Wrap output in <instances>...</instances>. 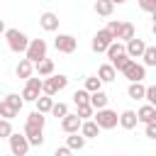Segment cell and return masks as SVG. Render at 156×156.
<instances>
[{
    "label": "cell",
    "mask_w": 156,
    "mask_h": 156,
    "mask_svg": "<svg viewBox=\"0 0 156 156\" xmlns=\"http://www.w3.org/2000/svg\"><path fill=\"white\" fill-rule=\"evenodd\" d=\"M5 39H7L10 51H15V54H24V49H27V44H29L27 34L20 32V29H5Z\"/></svg>",
    "instance_id": "obj_2"
},
{
    "label": "cell",
    "mask_w": 156,
    "mask_h": 156,
    "mask_svg": "<svg viewBox=\"0 0 156 156\" xmlns=\"http://www.w3.org/2000/svg\"><path fill=\"white\" fill-rule=\"evenodd\" d=\"M122 73H124V78H127L129 83H141V80L146 78V68H144L141 63H136V61H129V63L122 68Z\"/></svg>",
    "instance_id": "obj_5"
},
{
    "label": "cell",
    "mask_w": 156,
    "mask_h": 156,
    "mask_svg": "<svg viewBox=\"0 0 156 156\" xmlns=\"http://www.w3.org/2000/svg\"><path fill=\"white\" fill-rule=\"evenodd\" d=\"M144 90H146V85H141V83H129L127 95H129L132 100H144Z\"/></svg>",
    "instance_id": "obj_25"
},
{
    "label": "cell",
    "mask_w": 156,
    "mask_h": 156,
    "mask_svg": "<svg viewBox=\"0 0 156 156\" xmlns=\"http://www.w3.org/2000/svg\"><path fill=\"white\" fill-rule=\"evenodd\" d=\"M136 119H139V122H144V124L156 122V107H154V105H141V107H139V112H136Z\"/></svg>",
    "instance_id": "obj_17"
},
{
    "label": "cell",
    "mask_w": 156,
    "mask_h": 156,
    "mask_svg": "<svg viewBox=\"0 0 156 156\" xmlns=\"http://www.w3.org/2000/svg\"><path fill=\"white\" fill-rule=\"evenodd\" d=\"M34 105H37V112L46 115V112H51V107H54V98H49V95H39V98L34 100Z\"/></svg>",
    "instance_id": "obj_21"
},
{
    "label": "cell",
    "mask_w": 156,
    "mask_h": 156,
    "mask_svg": "<svg viewBox=\"0 0 156 156\" xmlns=\"http://www.w3.org/2000/svg\"><path fill=\"white\" fill-rule=\"evenodd\" d=\"M15 73H17V78H24V80H27V78H32V73H34V63H29L27 58H20Z\"/></svg>",
    "instance_id": "obj_19"
},
{
    "label": "cell",
    "mask_w": 156,
    "mask_h": 156,
    "mask_svg": "<svg viewBox=\"0 0 156 156\" xmlns=\"http://www.w3.org/2000/svg\"><path fill=\"white\" fill-rule=\"evenodd\" d=\"M7 141H10V151H12V156H27V151H29V144H27V136L24 134H10L7 136Z\"/></svg>",
    "instance_id": "obj_7"
},
{
    "label": "cell",
    "mask_w": 156,
    "mask_h": 156,
    "mask_svg": "<svg viewBox=\"0 0 156 156\" xmlns=\"http://www.w3.org/2000/svg\"><path fill=\"white\" fill-rule=\"evenodd\" d=\"M144 134H146L149 139H156V122H149L146 129H144Z\"/></svg>",
    "instance_id": "obj_39"
},
{
    "label": "cell",
    "mask_w": 156,
    "mask_h": 156,
    "mask_svg": "<svg viewBox=\"0 0 156 156\" xmlns=\"http://www.w3.org/2000/svg\"><path fill=\"white\" fill-rule=\"evenodd\" d=\"M51 115H54V117H66V115H68V107H66L63 102H54Z\"/></svg>",
    "instance_id": "obj_36"
},
{
    "label": "cell",
    "mask_w": 156,
    "mask_h": 156,
    "mask_svg": "<svg viewBox=\"0 0 156 156\" xmlns=\"http://www.w3.org/2000/svg\"><path fill=\"white\" fill-rule=\"evenodd\" d=\"M66 85H68V76H63V73H58V76L54 73L49 78H41V93L49 95V98H54L56 93H61Z\"/></svg>",
    "instance_id": "obj_1"
},
{
    "label": "cell",
    "mask_w": 156,
    "mask_h": 156,
    "mask_svg": "<svg viewBox=\"0 0 156 156\" xmlns=\"http://www.w3.org/2000/svg\"><path fill=\"white\" fill-rule=\"evenodd\" d=\"M83 90H88V93L102 90V83H100V78H98V76H88V78H85V88H83Z\"/></svg>",
    "instance_id": "obj_29"
},
{
    "label": "cell",
    "mask_w": 156,
    "mask_h": 156,
    "mask_svg": "<svg viewBox=\"0 0 156 156\" xmlns=\"http://www.w3.org/2000/svg\"><path fill=\"white\" fill-rule=\"evenodd\" d=\"M5 102H7L12 110H17V112H20V110H22V105H24V100H22L20 95H15V93H10V95L5 98Z\"/></svg>",
    "instance_id": "obj_33"
},
{
    "label": "cell",
    "mask_w": 156,
    "mask_h": 156,
    "mask_svg": "<svg viewBox=\"0 0 156 156\" xmlns=\"http://www.w3.org/2000/svg\"><path fill=\"white\" fill-rule=\"evenodd\" d=\"M98 78H100V83H112V80L117 78V71H115L110 63H102V66L98 68Z\"/></svg>",
    "instance_id": "obj_20"
},
{
    "label": "cell",
    "mask_w": 156,
    "mask_h": 156,
    "mask_svg": "<svg viewBox=\"0 0 156 156\" xmlns=\"http://www.w3.org/2000/svg\"><path fill=\"white\" fill-rule=\"evenodd\" d=\"M117 124H119L122 129H134V127L139 124V119H136V112H134V110H124V112L117 117Z\"/></svg>",
    "instance_id": "obj_13"
},
{
    "label": "cell",
    "mask_w": 156,
    "mask_h": 156,
    "mask_svg": "<svg viewBox=\"0 0 156 156\" xmlns=\"http://www.w3.org/2000/svg\"><path fill=\"white\" fill-rule=\"evenodd\" d=\"M141 58H144V68L146 66H156V46H146L144 49V54H141Z\"/></svg>",
    "instance_id": "obj_28"
},
{
    "label": "cell",
    "mask_w": 156,
    "mask_h": 156,
    "mask_svg": "<svg viewBox=\"0 0 156 156\" xmlns=\"http://www.w3.org/2000/svg\"><path fill=\"white\" fill-rule=\"evenodd\" d=\"M105 29H107V34H110V37L117 41V37H119V29H122V22H119V20H110Z\"/></svg>",
    "instance_id": "obj_31"
},
{
    "label": "cell",
    "mask_w": 156,
    "mask_h": 156,
    "mask_svg": "<svg viewBox=\"0 0 156 156\" xmlns=\"http://www.w3.org/2000/svg\"><path fill=\"white\" fill-rule=\"evenodd\" d=\"M144 49H146V41L139 39V37H134V39H129V41L124 44V54H127L132 61H134V58H141Z\"/></svg>",
    "instance_id": "obj_10"
},
{
    "label": "cell",
    "mask_w": 156,
    "mask_h": 156,
    "mask_svg": "<svg viewBox=\"0 0 156 156\" xmlns=\"http://www.w3.org/2000/svg\"><path fill=\"white\" fill-rule=\"evenodd\" d=\"M22 134L27 136V144H29V146H41V144H44V129H39V127L24 124V132H22Z\"/></svg>",
    "instance_id": "obj_11"
},
{
    "label": "cell",
    "mask_w": 156,
    "mask_h": 156,
    "mask_svg": "<svg viewBox=\"0 0 156 156\" xmlns=\"http://www.w3.org/2000/svg\"><path fill=\"white\" fill-rule=\"evenodd\" d=\"M139 7L144 10V12H156V0H139Z\"/></svg>",
    "instance_id": "obj_38"
},
{
    "label": "cell",
    "mask_w": 156,
    "mask_h": 156,
    "mask_svg": "<svg viewBox=\"0 0 156 156\" xmlns=\"http://www.w3.org/2000/svg\"><path fill=\"white\" fill-rule=\"evenodd\" d=\"M93 112H95V110H93L90 105H78V112H76V115H78L80 119H88V117H93Z\"/></svg>",
    "instance_id": "obj_37"
},
{
    "label": "cell",
    "mask_w": 156,
    "mask_h": 156,
    "mask_svg": "<svg viewBox=\"0 0 156 156\" xmlns=\"http://www.w3.org/2000/svg\"><path fill=\"white\" fill-rule=\"evenodd\" d=\"M27 124H32V127H39V129H44V124H46V117L41 115V112H29L27 115Z\"/></svg>",
    "instance_id": "obj_27"
},
{
    "label": "cell",
    "mask_w": 156,
    "mask_h": 156,
    "mask_svg": "<svg viewBox=\"0 0 156 156\" xmlns=\"http://www.w3.org/2000/svg\"><path fill=\"white\" fill-rule=\"evenodd\" d=\"M12 134V122L10 119H0V139H7Z\"/></svg>",
    "instance_id": "obj_35"
},
{
    "label": "cell",
    "mask_w": 156,
    "mask_h": 156,
    "mask_svg": "<svg viewBox=\"0 0 156 156\" xmlns=\"http://www.w3.org/2000/svg\"><path fill=\"white\" fill-rule=\"evenodd\" d=\"M78 134H80L83 139H95V136H100V127H98L93 119H83V124H80Z\"/></svg>",
    "instance_id": "obj_14"
},
{
    "label": "cell",
    "mask_w": 156,
    "mask_h": 156,
    "mask_svg": "<svg viewBox=\"0 0 156 156\" xmlns=\"http://www.w3.org/2000/svg\"><path fill=\"white\" fill-rule=\"evenodd\" d=\"M41 95V78H27V83H24V90H22V100H27V102H34L37 98Z\"/></svg>",
    "instance_id": "obj_6"
},
{
    "label": "cell",
    "mask_w": 156,
    "mask_h": 156,
    "mask_svg": "<svg viewBox=\"0 0 156 156\" xmlns=\"http://www.w3.org/2000/svg\"><path fill=\"white\" fill-rule=\"evenodd\" d=\"M136 37V29H134V24L132 22H122V29H119V37L117 39H122V41H129V39H134Z\"/></svg>",
    "instance_id": "obj_24"
},
{
    "label": "cell",
    "mask_w": 156,
    "mask_h": 156,
    "mask_svg": "<svg viewBox=\"0 0 156 156\" xmlns=\"http://www.w3.org/2000/svg\"><path fill=\"white\" fill-rule=\"evenodd\" d=\"M34 71L39 73V78H49V76H54V61L51 58H41L39 63H34Z\"/></svg>",
    "instance_id": "obj_18"
},
{
    "label": "cell",
    "mask_w": 156,
    "mask_h": 156,
    "mask_svg": "<svg viewBox=\"0 0 156 156\" xmlns=\"http://www.w3.org/2000/svg\"><path fill=\"white\" fill-rule=\"evenodd\" d=\"M83 146H85V139H83V136H80L78 132H76V134H68V136H66V149H71V151H80Z\"/></svg>",
    "instance_id": "obj_22"
},
{
    "label": "cell",
    "mask_w": 156,
    "mask_h": 156,
    "mask_svg": "<svg viewBox=\"0 0 156 156\" xmlns=\"http://www.w3.org/2000/svg\"><path fill=\"white\" fill-rule=\"evenodd\" d=\"M54 156H71V149H66V146H58V149L54 151Z\"/></svg>",
    "instance_id": "obj_40"
},
{
    "label": "cell",
    "mask_w": 156,
    "mask_h": 156,
    "mask_svg": "<svg viewBox=\"0 0 156 156\" xmlns=\"http://www.w3.org/2000/svg\"><path fill=\"white\" fill-rule=\"evenodd\" d=\"M112 5H122V2H127V0H110Z\"/></svg>",
    "instance_id": "obj_42"
},
{
    "label": "cell",
    "mask_w": 156,
    "mask_h": 156,
    "mask_svg": "<svg viewBox=\"0 0 156 156\" xmlns=\"http://www.w3.org/2000/svg\"><path fill=\"white\" fill-rule=\"evenodd\" d=\"M107 93L105 90H95V93H90V100H88V105L93 107V110H102V107H107Z\"/></svg>",
    "instance_id": "obj_16"
},
{
    "label": "cell",
    "mask_w": 156,
    "mask_h": 156,
    "mask_svg": "<svg viewBox=\"0 0 156 156\" xmlns=\"http://www.w3.org/2000/svg\"><path fill=\"white\" fill-rule=\"evenodd\" d=\"M112 10H115V5H112L110 0H95V12H98L100 17H110Z\"/></svg>",
    "instance_id": "obj_23"
},
{
    "label": "cell",
    "mask_w": 156,
    "mask_h": 156,
    "mask_svg": "<svg viewBox=\"0 0 156 156\" xmlns=\"http://www.w3.org/2000/svg\"><path fill=\"white\" fill-rule=\"evenodd\" d=\"M93 122H95L100 129H115V127H117V112L110 110V107L95 110V112H93Z\"/></svg>",
    "instance_id": "obj_4"
},
{
    "label": "cell",
    "mask_w": 156,
    "mask_h": 156,
    "mask_svg": "<svg viewBox=\"0 0 156 156\" xmlns=\"http://www.w3.org/2000/svg\"><path fill=\"white\" fill-rule=\"evenodd\" d=\"M54 46H56V51H61V54H73L76 46H78V39H76L73 34H58V37L54 39Z\"/></svg>",
    "instance_id": "obj_8"
},
{
    "label": "cell",
    "mask_w": 156,
    "mask_h": 156,
    "mask_svg": "<svg viewBox=\"0 0 156 156\" xmlns=\"http://www.w3.org/2000/svg\"><path fill=\"white\" fill-rule=\"evenodd\" d=\"M144 100H146V105H156V85H146Z\"/></svg>",
    "instance_id": "obj_34"
},
{
    "label": "cell",
    "mask_w": 156,
    "mask_h": 156,
    "mask_svg": "<svg viewBox=\"0 0 156 156\" xmlns=\"http://www.w3.org/2000/svg\"><path fill=\"white\" fill-rule=\"evenodd\" d=\"M17 115H20V112H17V110H12L5 100L0 102V119H10V122H12V117H17Z\"/></svg>",
    "instance_id": "obj_30"
},
{
    "label": "cell",
    "mask_w": 156,
    "mask_h": 156,
    "mask_svg": "<svg viewBox=\"0 0 156 156\" xmlns=\"http://www.w3.org/2000/svg\"><path fill=\"white\" fill-rule=\"evenodd\" d=\"M80 124H83V119L78 117V115H66V117H61V129L66 132V134H76L78 129H80Z\"/></svg>",
    "instance_id": "obj_12"
},
{
    "label": "cell",
    "mask_w": 156,
    "mask_h": 156,
    "mask_svg": "<svg viewBox=\"0 0 156 156\" xmlns=\"http://www.w3.org/2000/svg\"><path fill=\"white\" fill-rule=\"evenodd\" d=\"M5 29H7V27H5V22L0 20V34H5Z\"/></svg>",
    "instance_id": "obj_41"
},
{
    "label": "cell",
    "mask_w": 156,
    "mask_h": 156,
    "mask_svg": "<svg viewBox=\"0 0 156 156\" xmlns=\"http://www.w3.org/2000/svg\"><path fill=\"white\" fill-rule=\"evenodd\" d=\"M24 58L29 63H39L41 58H46V41L44 39H29V44L24 49Z\"/></svg>",
    "instance_id": "obj_3"
},
{
    "label": "cell",
    "mask_w": 156,
    "mask_h": 156,
    "mask_svg": "<svg viewBox=\"0 0 156 156\" xmlns=\"http://www.w3.org/2000/svg\"><path fill=\"white\" fill-rule=\"evenodd\" d=\"M105 54H107V58H110V61H115L117 56H122V54H124V44H119V41H112V44L105 49Z\"/></svg>",
    "instance_id": "obj_26"
},
{
    "label": "cell",
    "mask_w": 156,
    "mask_h": 156,
    "mask_svg": "<svg viewBox=\"0 0 156 156\" xmlns=\"http://www.w3.org/2000/svg\"><path fill=\"white\" fill-rule=\"evenodd\" d=\"M39 24H41L44 32H56V29H58V15H54V12H44V15L39 17Z\"/></svg>",
    "instance_id": "obj_15"
},
{
    "label": "cell",
    "mask_w": 156,
    "mask_h": 156,
    "mask_svg": "<svg viewBox=\"0 0 156 156\" xmlns=\"http://www.w3.org/2000/svg\"><path fill=\"white\" fill-rule=\"evenodd\" d=\"M88 100H90V93H88V90L78 88V90L73 93V102H76V105H88Z\"/></svg>",
    "instance_id": "obj_32"
},
{
    "label": "cell",
    "mask_w": 156,
    "mask_h": 156,
    "mask_svg": "<svg viewBox=\"0 0 156 156\" xmlns=\"http://www.w3.org/2000/svg\"><path fill=\"white\" fill-rule=\"evenodd\" d=\"M112 41H115V39L107 34V29H98V34H95V37H93V41H90V49H93L95 54H102Z\"/></svg>",
    "instance_id": "obj_9"
}]
</instances>
